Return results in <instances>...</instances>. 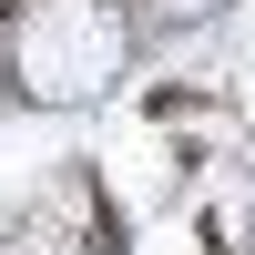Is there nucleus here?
<instances>
[{
  "label": "nucleus",
  "mask_w": 255,
  "mask_h": 255,
  "mask_svg": "<svg viewBox=\"0 0 255 255\" xmlns=\"http://www.w3.org/2000/svg\"><path fill=\"white\" fill-rule=\"evenodd\" d=\"M123 61H133V20H123V0H31V10L10 20L0 72L20 82V102L72 113V102H102V92H113Z\"/></svg>",
  "instance_id": "nucleus-1"
},
{
  "label": "nucleus",
  "mask_w": 255,
  "mask_h": 255,
  "mask_svg": "<svg viewBox=\"0 0 255 255\" xmlns=\"http://www.w3.org/2000/svg\"><path fill=\"white\" fill-rule=\"evenodd\" d=\"M163 20H204V10H225V0H153Z\"/></svg>",
  "instance_id": "nucleus-2"
}]
</instances>
